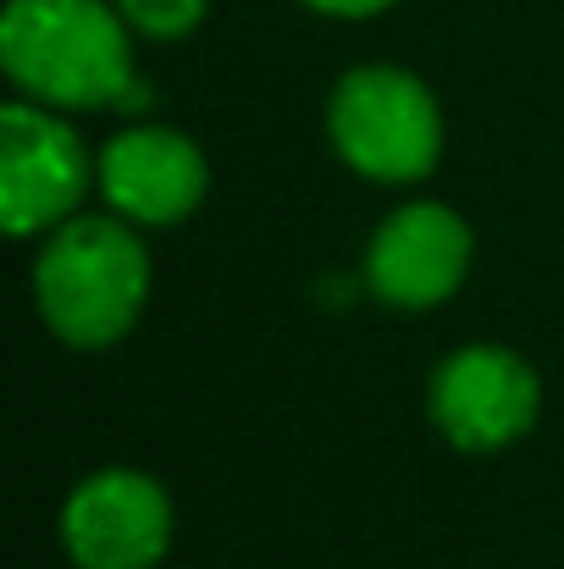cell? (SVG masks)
<instances>
[{
	"instance_id": "cell-7",
	"label": "cell",
	"mask_w": 564,
	"mask_h": 569,
	"mask_svg": "<svg viewBox=\"0 0 564 569\" xmlns=\"http://www.w3.org/2000/svg\"><path fill=\"white\" fill-rule=\"evenodd\" d=\"M471 260V221L443 199H409L376 221L366 243V288L387 310H437L465 288Z\"/></svg>"
},
{
	"instance_id": "cell-2",
	"label": "cell",
	"mask_w": 564,
	"mask_h": 569,
	"mask_svg": "<svg viewBox=\"0 0 564 569\" xmlns=\"http://www.w3.org/2000/svg\"><path fill=\"white\" fill-rule=\"evenodd\" d=\"M150 249L128 216H67L39 238L33 254V310L78 355L117 349L150 305Z\"/></svg>"
},
{
	"instance_id": "cell-4",
	"label": "cell",
	"mask_w": 564,
	"mask_h": 569,
	"mask_svg": "<svg viewBox=\"0 0 564 569\" xmlns=\"http://www.w3.org/2000/svg\"><path fill=\"white\" fill-rule=\"evenodd\" d=\"M95 161L83 133L39 100H11L0 111V216L11 238H44L67 216H78L95 183Z\"/></svg>"
},
{
	"instance_id": "cell-1",
	"label": "cell",
	"mask_w": 564,
	"mask_h": 569,
	"mask_svg": "<svg viewBox=\"0 0 564 569\" xmlns=\"http://www.w3.org/2000/svg\"><path fill=\"white\" fill-rule=\"evenodd\" d=\"M0 67L22 100L50 111H133L150 100L133 28L111 0H6Z\"/></svg>"
},
{
	"instance_id": "cell-5",
	"label": "cell",
	"mask_w": 564,
	"mask_h": 569,
	"mask_svg": "<svg viewBox=\"0 0 564 569\" xmlns=\"http://www.w3.org/2000/svg\"><path fill=\"white\" fill-rule=\"evenodd\" d=\"M543 415V381L532 360L504 343H465L443 355L426 381V420L459 453L515 448Z\"/></svg>"
},
{
	"instance_id": "cell-9",
	"label": "cell",
	"mask_w": 564,
	"mask_h": 569,
	"mask_svg": "<svg viewBox=\"0 0 564 569\" xmlns=\"http://www.w3.org/2000/svg\"><path fill=\"white\" fill-rule=\"evenodd\" d=\"M128 28L139 39H156V44H172V39H188L205 17H210V0H111Z\"/></svg>"
},
{
	"instance_id": "cell-8",
	"label": "cell",
	"mask_w": 564,
	"mask_h": 569,
	"mask_svg": "<svg viewBox=\"0 0 564 569\" xmlns=\"http://www.w3.org/2000/svg\"><path fill=\"white\" fill-rule=\"evenodd\" d=\"M95 189L133 227H178L210 193V161L178 128L133 122L100 144Z\"/></svg>"
},
{
	"instance_id": "cell-3",
	"label": "cell",
	"mask_w": 564,
	"mask_h": 569,
	"mask_svg": "<svg viewBox=\"0 0 564 569\" xmlns=\"http://www.w3.org/2000/svg\"><path fill=\"white\" fill-rule=\"evenodd\" d=\"M327 139L366 183H420L443 161V106L426 78L393 61L349 67L327 94Z\"/></svg>"
},
{
	"instance_id": "cell-10",
	"label": "cell",
	"mask_w": 564,
	"mask_h": 569,
	"mask_svg": "<svg viewBox=\"0 0 564 569\" xmlns=\"http://www.w3.org/2000/svg\"><path fill=\"white\" fill-rule=\"evenodd\" d=\"M299 6H310L316 17H344V22H360V17H382L387 6H398V0H299Z\"/></svg>"
},
{
	"instance_id": "cell-6",
	"label": "cell",
	"mask_w": 564,
	"mask_h": 569,
	"mask_svg": "<svg viewBox=\"0 0 564 569\" xmlns=\"http://www.w3.org/2000/svg\"><path fill=\"white\" fill-rule=\"evenodd\" d=\"M61 553L72 569H161L172 553V492L133 465L83 476L61 503Z\"/></svg>"
}]
</instances>
